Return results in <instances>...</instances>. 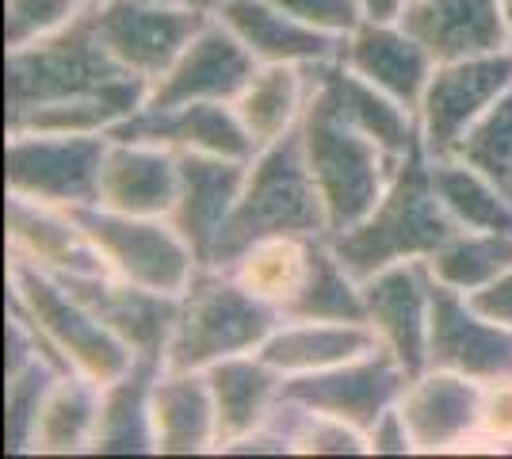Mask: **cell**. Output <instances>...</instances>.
I'll return each instance as SVG.
<instances>
[{"mask_svg":"<svg viewBox=\"0 0 512 459\" xmlns=\"http://www.w3.org/2000/svg\"><path fill=\"white\" fill-rule=\"evenodd\" d=\"M127 77V69L100 43L96 20H92V0H88L81 16L65 23L62 31L20 46V50H8V66H4L8 119L54 104V100H77V96L104 92Z\"/></svg>","mask_w":512,"mask_h":459,"instance_id":"cell-5","label":"cell"},{"mask_svg":"<svg viewBox=\"0 0 512 459\" xmlns=\"http://www.w3.org/2000/svg\"><path fill=\"white\" fill-rule=\"evenodd\" d=\"M107 138L157 142L176 153H218L237 161H253L260 153L230 100H203V104H184L169 111L138 108L115 131H107Z\"/></svg>","mask_w":512,"mask_h":459,"instance_id":"cell-18","label":"cell"},{"mask_svg":"<svg viewBox=\"0 0 512 459\" xmlns=\"http://www.w3.org/2000/svg\"><path fill=\"white\" fill-rule=\"evenodd\" d=\"M367 303V326L379 333L386 349L402 360L409 375L428 368V314H432V287L436 276L428 261H402L379 268L360 280Z\"/></svg>","mask_w":512,"mask_h":459,"instance_id":"cell-15","label":"cell"},{"mask_svg":"<svg viewBox=\"0 0 512 459\" xmlns=\"http://www.w3.org/2000/svg\"><path fill=\"white\" fill-rule=\"evenodd\" d=\"M367 444H371V456H417V444H413V433H409L406 417L398 406H390L367 433Z\"/></svg>","mask_w":512,"mask_h":459,"instance_id":"cell-40","label":"cell"},{"mask_svg":"<svg viewBox=\"0 0 512 459\" xmlns=\"http://www.w3.org/2000/svg\"><path fill=\"white\" fill-rule=\"evenodd\" d=\"M413 444L421 456L463 452L478 440V410H482V383L448 368H425L406 383L398 398Z\"/></svg>","mask_w":512,"mask_h":459,"instance_id":"cell-16","label":"cell"},{"mask_svg":"<svg viewBox=\"0 0 512 459\" xmlns=\"http://www.w3.org/2000/svg\"><path fill=\"white\" fill-rule=\"evenodd\" d=\"M310 66H260L253 81L241 88L234 100L245 131L253 134L256 150L279 142L302 123V111L310 104Z\"/></svg>","mask_w":512,"mask_h":459,"instance_id":"cell-29","label":"cell"},{"mask_svg":"<svg viewBox=\"0 0 512 459\" xmlns=\"http://www.w3.org/2000/svg\"><path fill=\"white\" fill-rule=\"evenodd\" d=\"M409 379L413 375L402 368V360L386 345H379L375 352L356 356V360L337 364V368H325V372L287 375L279 398L299 402L314 414L341 417L348 425H356L360 433H371V425L390 406H398Z\"/></svg>","mask_w":512,"mask_h":459,"instance_id":"cell-11","label":"cell"},{"mask_svg":"<svg viewBox=\"0 0 512 459\" xmlns=\"http://www.w3.org/2000/svg\"><path fill=\"white\" fill-rule=\"evenodd\" d=\"M314 245H318V238H306V234L260 238L230 264V272L253 291L256 299L279 306V314H283V306L299 295V287L310 276Z\"/></svg>","mask_w":512,"mask_h":459,"instance_id":"cell-31","label":"cell"},{"mask_svg":"<svg viewBox=\"0 0 512 459\" xmlns=\"http://www.w3.org/2000/svg\"><path fill=\"white\" fill-rule=\"evenodd\" d=\"M272 4L291 12L295 20L329 31V35H341V39L363 23L360 0H272Z\"/></svg>","mask_w":512,"mask_h":459,"instance_id":"cell-39","label":"cell"},{"mask_svg":"<svg viewBox=\"0 0 512 459\" xmlns=\"http://www.w3.org/2000/svg\"><path fill=\"white\" fill-rule=\"evenodd\" d=\"M4 219H8V257H20L50 276L107 272L100 249L92 245L85 226L73 219L69 207H54V203L8 192Z\"/></svg>","mask_w":512,"mask_h":459,"instance_id":"cell-20","label":"cell"},{"mask_svg":"<svg viewBox=\"0 0 512 459\" xmlns=\"http://www.w3.org/2000/svg\"><path fill=\"white\" fill-rule=\"evenodd\" d=\"M107 134H39L8 131L4 188L12 196L39 199L54 207H88L100 196V169Z\"/></svg>","mask_w":512,"mask_h":459,"instance_id":"cell-8","label":"cell"},{"mask_svg":"<svg viewBox=\"0 0 512 459\" xmlns=\"http://www.w3.org/2000/svg\"><path fill=\"white\" fill-rule=\"evenodd\" d=\"M100 394L104 387L92 383L88 375L65 372L46 394L31 444H27V456H85L92 452Z\"/></svg>","mask_w":512,"mask_h":459,"instance_id":"cell-30","label":"cell"},{"mask_svg":"<svg viewBox=\"0 0 512 459\" xmlns=\"http://www.w3.org/2000/svg\"><path fill=\"white\" fill-rule=\"evenodd\" d=\"M276 234H306V238L329 234L325 203L306 165L299 127L253 157L249 180L241 188V199L222 238L214 245L211 264L230 268L249 245H256L260 238H276Z\"/></svg>","mask_w":512,"mask_h":459,"instance_id":"cell-2","label":"cell"},{"mask_svg":"<svg viewBox=\"0 0 512 459\" xmlns=\"http://www.w3.org/2000/svg\"><path fill=\"white\" fill-rule=\"evenodd\" d=\"M398 23L425 46L436 66L512 50L505 0H409Z\"/></svg>","mask_w":512,"mask_h":459,"instance_id":"cell-19","label":"cell"},{"mask_svg":"<svg viewBox=\"0 0 512 459\" xmlns=\"http://www.w3.org/2000/svg\"><path fill=\"white\" fill-rule=\"evenodd\" d=\"M256 69L260 62L245 50V43L218 16H211L192 43L180 50V58L153 81L142 108L169 111L184 104H203V100L234 104L241 88L253 81Z\"/></svg>","mask_w":512,"mask_h":459,"instance_id":"cell-12","label":"cell"},{"mask_svg":"<svg viewBox=\"0 0 512 459\" xmlns=\"http://www.w3.org/2000/svg\"><path fill=\"white\" fill-rule=\"evenodd\" d=\"M62 375L65 368L54 356H39L23 372L4 375V452H12V456L27 452L46 394Z\"/></svg>","mask_w":512,"mask_h":459,"instance_id":"cell-35","label":"cell"},{"mask_svg":"<svg viewBox=\"0 0 512 459\" xmlns=\"http://www.w3.org/2000/svg\"><path fill=\"white\" fill-rule=\"evenodd\" d=\"M96 35L130 77L157 81L199 35L211 12L165 0H92Z\"/></svg>","mask_w":512,"mask_h":459,"instance_id":"cell-9","label":"cell"},{"mask_svg":"<svg viewBox=\"0 0 512 459\" xmlns=\"http://www.w3.org/2000/svg\"><path fill=\"white\" fill-rule=\"evenodd\" d=\"M299 134L306 165H310L321 203H325L329 234H344L379 207L398 161L386 157L367 134L348 127L321 92H310Z\"/></svg>","mask_w":512,"mask_h":459,"instance_id":"cell-4","label":"cell"},{"mask_svg":"<svg viewBox=\"0 0 512 459\" xmlns=\"http://www.w3.org/2000/svg\"><path fill=\"white\" fill-rule=\"evenodd\" d=\"M180 188V153L157 142H123L111 138L100 169L96 207L123 215L169 219Z\"/></svg>","mask_w":512,"mask_h":459,"instance_id":"cell-22","label":"cell"},{"mask_svg":"<svg viewBox=\"0 0 512 459\" xmlns=\"http://www.w3.org/2000/svg\"><path fill=\"white\" fill-rule=\"evenodd\" d=\"M432 184L463 230H512V196L459 157H432Z\"/></svg>","mask_w":512,"mask_h":459,"instance_id":"cell-33","label":"cell"},{"mask_svg":"<svg viewBox=\"0 0 512 459\" xmlns=\"http://www.w3.org/2000/svg\"><path fill=\"white\" fill-rule=\"evenodd\" d=\"M451 157L467 161L470 169L490 176L501 192L512 196V88L463 134Z\"/></svg>","mask_w":512,"mask_h":459,"instance_id":"cell-36","label":"cell"},{"mask_svg":"<svg viewBox=\"0 0 512 459\" xmlns=\"http://www.w3.org/2000/svg\"><path fill=\"white\" fill-rule=\"evenodd\" d=\"M459 230L463 226L451 219L448 207L436 196L432 157L417 142L398 161L379 207L363 222H356L352 230L329 234L325 241L333 245V253L341 257V264L356 280H367V276H375L379 268H390V264L428 261Z\"/></svg>","mask_w":512,"mask_h":459,"instance_id":"cell-1","label":"cell"},{"mask_svg":"<svg viewBox=\"0 0 512 459\" xmlns=\"http://www.w3.org/2000/svg\"><path fill=\"white\" fill-rule=\"evenodd\" d=\"M214 394V414H218V448L249 437L256 429H264L279 406L283 391V372H276L260 352L230 356L207 368Z\"/></svg>","mask_w":512,"mask_h":459,"instance_id":"cell-26","label":"cell"},{"mask_svg":"<svg viewBox=\"0 0 512 459\" xmlns=\"http://www.w3.org/2000/svg\"><path fill=\"white\" fill-rule=\"evenodd\" d=\"M214 16L234 31L260 66H321L341 58V35L295 20L272 0H226Z\"/></svg>","mask_w":512,"mask_h":459,"instance_id":"cell-23","label":"cell"},{"mask_svg":"<svg viewBox=\"0 0 512 459\" xmlns=\"http://www.w3.org/2000/svg\"><path fill=\"white\" fill-rule=\"evenodd\" d=\"M253 161L218 153H180V188L172 203V226L192 245L195 261L211 264L214 245L234 215Z\"/></svg>","mask_w":512,"mask_h":459,"instance_id":"cell-17","label":"cell"},{"mask_svg":"<svg viewBox=\"0 0 512 459\" xmlns=\"http://www.w3.org/2000/svg\"><path fill=\"white\" fill-rule=\"evenodd\" d=\"M383 345L367 322H291L283 318L272 337L260 345V356L287 375H310L348 364Z\"/></svg>","mask_w":512,"mask_h":459,"instance_id":"cell-28","label":"cell"},{"mask_svg":"<svg viewBox=\"0 0 512 459\" xmlns=\"http://www.w3.org/2000/svg\"><path fill=\"white\" fill-rule=\"evenodd\" d=\"M192 4H195V8H203V12H211V16H214V12H218V8L226 4V0H192Z\"/></svg>","mask_w":512,"mask_h":459,"instance_id":"cell-43","label":"cell"},{"mask_svg":"<svg viewBox=\"0 0 512 459\" xmlns=\"http://www.w3.org/2000/svg\"><path fill=\"white\" fill-rule=\"evenodd\" d=\"M69 211L85 226L92 245L100 249L111 276L153 287V291H169V295L188 291L199 261H195L192 245L184 241V234L172 226V219L123 215V211H107L96 203L69 207Z\"/></svg>","mask_w":512,"mask_h":459,"instance_id":"cell-7","label":"cell"},{"mask_svg":"<svg viewBox=\"0 0 512 459\" xmlns=\"http://www.w3.org/2000/svg\"><path fill=\"white\" fill-rule=\"evenodd\" d=\"M341 62L413 111L421 108L428 77L436 69L432 54L398 20H363L356 31H348L341 46Z\"/></svg>","mask_w":512,"mask_h":459,"instance_id":"cell-24","label":"cell"},{"mask_svg":"<svg viewBox=\"0 0 512 459\" xmlns=\"http://www.w3.org/2000/svg\"><path fill=\"white\" fill-rule=\"evenodd\" d=\"M88 0H4V46L20 50L62 31L69 20L81 16Z\"/></svg>","mask_w":512,"mask_h":459,"instance_id":"cell-37","label":"cell"},{"mask_svg":"<svg viewBox=\"0 0 512 459\" xmlns=\"http://www.w3.org/2000/svg\"><path fill=\"white\" fill-rule=\"evenodd\" d=\"M54 280L62 287H69L134 356H157V360H165L172 329H176V318H180V295L130 284V280L111 276V272L54 276Z\"/></svg>","mask_w":512,"mask_h":459,"instance_id":"cell-14","label":"cell"},{"mask_svg":"<svg viewBox=\"0 0 512 459\" xmlns=\"http://www.w3.org/2000/svg\"><path fill=\"white\" fill-rule=\"evenodd\" d=\"M440 284L474 295L512 268V230H459L455 238L428 257Z\"/></svg>","mask_w":512,"mask_h":459,"instance_id":"cell-34","label":"cell"},{"mask_svg":"<svg viewBox=\"0 0 512 459\" xmlns=\"http://www.w3.org/2000/svg\"><path fill=\"white\" fill-rule=\"evenodd\" d=\"M8 303L43 333V341L69 372L107 387L134 364V352L69 287L20 257H8Z\"/></svg>","mask_w":512,"mask_h":459,"instance_id":"cell-6","label":"cell"},{"mask_svg":"<svg viewBox=\"0 0 512 459\" xmlns=\"http://www.w3.org/2000/svg\"><path fill=\"white\" fill-rule=\"evenodd\" d=\"M279 322V306L256 299L230 268L199 264L188 291L180 295V318L165 349V368L207 372L218 360L260 352Z\"/></svg>","mask_w":512,"mask_h":459,"instance_id":"cell-3","label":"cell"},{"mask_svg":"<svg viewBox=\"0 0 512 459\" xmlns=\"http://www.w3.org/2000/svg\"><path fill=\"white\" fill-rule=\"evenodd\" d=\"M161 368H165V360H157V356H134L127 372L115 383H107L100 394L92 456H150L157 452L150 402Z\"/></svg>","mask_w":512,"mask_h":459,"instance_id":"cell-27","label":"cell"},{"mask_svg":"<svg viewBox=\"0 0 512 459\" xmlns=\"http://www.w3.org/2000/svg\"><path fill=\"white\" fill-rule=\"evenodd\" d=\"M428 368H448L478 383L512 379V326L486 318L463 291L436 280L428 314Z\"/></svg>","mask_w":512,"mask_h":459,"instance_id":"cell-13","label":"cell"},{"mask_svg":"<svg viewBox=\"0 0 512 459\" xmlns=\"http://www.w3.org/2000/svg\"><path fill=\"white\" fill-rule=\"evenodd\" d=\"M467 299H470V306L482 310L486 318L501 322V326H512V268L501 276V280H493L490 287L474 291V295H467Z\"/></svg>","mask_w":512,"mask_h":459,"instance_id":"cell-42","label":"cell"},{"mask_svg":"<svg viewBox=\"0 0 512 459\" xmlns=\"http://www.w3.org/2000/svg\"><path fill=\"white\" fill-rule=\"evenodd\" d=\"M222 456H295V448H291V440L283 437L279 429L264 425V429H256L249 437L226 444Z\"/></svg>","mask_w":512,"mask_h":459,"instance_id":"cell-41","label":"cell"},{"mask_svg":"<svg viewBox=\"0 0 512 459\" xmlns=\"http://www.w3.org/2000/svg\"><path fill=\"white\" fill-rule=\"evenodd\" d=\"M474 448L512 452V379L482 383V410H478V440Z\"/></svg>","mask_w":512,"mask_h":459,"instance_id":"cell-38","label":"cell"},{"mask_svg":"<svg viewBox=\"0 0 512 459\" xmlns=\"http://www.w3.org/2000/svg\"><path fill=\"white\" fill-rule=\"evenodd\" d=\"M512 88V50L478 54L432 69L417 108L421 146L428 157H451L463 134Z\"/></svg>","mask_w":512,"mask_h":459,"instance_id":"cell-10","label":"cell"},{"mask_svg":"<svg viewBox=\"0 0 512 459\" xmlns=\"http://www.w3.org/2000/svg\"><path fill=\"white\" fill-rule=\"evenodd\" d=\"M165 4H192V0H165Z\"/></svg>","mask_w":512,"mask_h":459,"instance_id":"cell-45","label":"cell"},{"mask_svg":"<svg viewBox=\"0 0 512 459\" xmlns=\"http://www.w3.org/2000/svg\"><path fill=\"white\" fill-rule=\"evenodd\" d=\"M310 85L329 100V108L337 111L348 127L367 134L386 157L402 161L421 142L417 111L406 108L402 100H394L383 88H375L371 81H363L360 73H352L341 58L310 66Z\"/></svg>","mask_w":512,"mask_h":459,"instance_id":"cell-21","label":"cell"},{"mask_svg":"<svg viewBox=\"0 0 512 459\" xmlns=\"http://www.w3.org/2000/svg\"><path fill=\"white\" fill-rule=\"evenodd\" d=\"M150 414L157 456H203L218 448V414L207 372L161 368L153 383Z\"/></svg>","mask_w":512,"mask_h":459,"instance_id":"cell-25","label":"cell"},{"mask_svg":"<svg viewBox=\"0 0 512 459\" xmlns=\"http://www.w3.org/2000/svg\"><path fill=\"white\" fill-rule=\"evenodd\" d=\"M283 318L291 322H367L360 280L341 264L333 245L318 238L310 276L299 287V295L283 306Z\"/></svg>","mask_w":512,"mask_h":459,"instance_id":"cell-32","label":"cell"},{"mask_svg":"<svg viewBox=\"0 0 512 459\" xmlns=\"http://www.w3.org/2000/svg\"><path fill=\"white\" fill-rule=\"evenodd\" d=\"M505 12H509V27H512V0H505Z\"/></svg>","mask_w":512,"mask_h":459,"instance_id":"cell-44","label":"cell"}]
</instances>
